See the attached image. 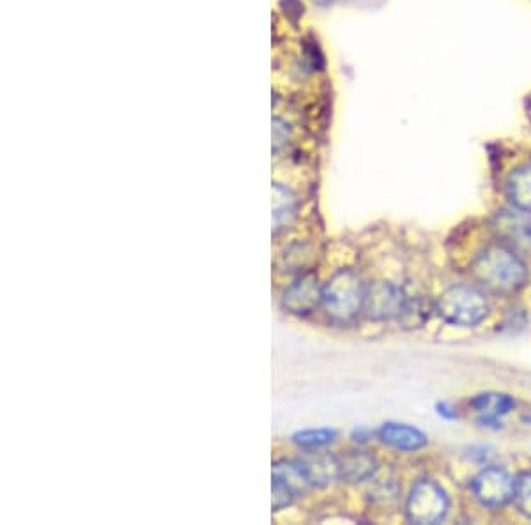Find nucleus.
Wrapping results in <instances>:
<instances>
[{
    "instance_id": "nucleus-19",
    "label": "nucleus",
    "mask_w": 531,
    "mask_h": 525,
    "mask_svg": "<svg viewBox=\"0 0 531 525\" xmlns=\"http://www.w3.org/2000/svg\"><path fill=\"white\" fill-rule=\"evenodd\" d=\"M374 495V501L379 503V504H390L397 499V494H399V486L393 479L386 477V479H381L374 485L371 492Z\"/></svg>"
},
{
    "instance_id": "nucleus-16",
    "label": "nucleus",
    "mask_w": 531,
    "mask_h": 525,
    "mask_svg": "<svg viewBox=\"0 0 531 525\" xmlns=\"http://www.w3.org/2000/svg\"><path fill=\"white\" fill-rule=\"evenodd\" d=\"M432 312H436V305H430L420 296H408L406 307L397 320L404 329H418L430 320Z\"/></svg>"
},
{
    "instance_id": "nucleus-13",
    "label": "nucleus",
    "mask_w": 531,
    "mask_h": 525,
    "mask_svg": "<svg viewBox=\"0 0 531 525\" xmlns=\"http://www.w3.org/2000/svg\"><path fill=\"white\" fill-rule=\"evenodd\" d=\"M298 197L280 182L273 184V228L274 234L287 230L298 216Z\"/></svg>"
},
{
    "instance_id": "nucleus-21",
    "label": "nucleus",
    "mask_w": 531,
    "mask_h": 525,
    "mask_svg": "<svg viewBox=\"0 0 531 525\" xmlns=\"http://www.w3.org/2000/svg\"><path fill=\"white\" fill-rule=\"evenodd\" d=\"M436 413H437L439 418H443V420H459V413H457L450 404H446V402H439V404L436 405Z\"/></svg>"
},
{
    "instance_id": "nucleus-3",
    "label": "nucleus",
    "mask_w": 531,
    "mask_h": 525,
    "mask_svg": "<svg viewBox=\"0 0 531 525\" xmlns=\"http://www.w3.org/2000/svg\"><path fill=\"white\" fill-rule=\"evenodd\" d=\"M436 305V314L457 327H477L490 312L485 294L472 285H454L446 289Z\"/></svg>"
},
{
    "instance_id": "nucleus-2",
    "label": "nucleus",
    "mask_w": 531,
    "mask_h": 525,
    "mask_svg": "<svg viewBox=\"0 0 531 525\" xmlns=\"http://www.w3.org/2000/svg\"><path fill=\"white\" fill-rule=\"evenodd\" d=\"M367 283L353 269L337 271L322 285V312L337 325L355 324L364 316Z\"/></svg>"
},
{
    "instance_id": "nucleus-5",
    "label": "nucleus",
    "mask_w": 531,
    "mask_h": 525,
    "mask_svg": "<svg viewBox=\"0 0 531 525\" xmlns=\"http://www.w3.org/2000/svg\"><path fill=\"white\" fill-rule=\"evenodd\" d=\"M472 494L483 508L498 510L514 501L516 479L505 469L489 466L473 477Z\"/></svg>"
},
{
    "instance_id": "nucleus-8",
    "label": "nucleus",
    "mask_w": 531,
    "mask_h": 525,
    "mask_svg": "<svg viewBox=\"0 0 531 525\" xmlns=\"http://www.w3.org/2000/svg\"><path fill=\"white\" fill-rule=\"evenodd\" d=\"M492 230L500 243L518 250L531 248L530 212L516 209L498 210L492 218Z\"/></svg>"
},
{
    "instance_id": "nucleus-6",
    "label": "nucleus",
    "mask_w": 531,
    "mask_h": 525,
    "mask_svg": "<svg viewBox=\"0 0 531 525\" xmlns=\"http://www.w3.org/2000/svg\"><path fill=\"white\" fill-rule=\"evenodd\" d=\"M280 305L289 316H309L318 312L322 305V285L318 274L303 272L282 292Z\"/></svg>"
},
{
    "instance_id": "nucleus-9",
    "label": "nucleus",
    "mask_w": 531,
    "mask_h": 525,
    "mask_svg": "<svg viewBox=\"0 0 531 525\" xmlns=\"http://www.w3.org/2000/svg\"><path fill=\"white\" fill-rule=\"evenodd\" d=\"M375 435L381 444L402 453H417L428 444V437L422 430L404 423H382Z\"/></svg>"
},
{
    "instance_id": "nucleus-18",
    "label": "nucleus",
    "mask_w": 531,
    "mask_h": 525,
    "mask_svg": "<svg viewBox=\"0 0 531 525\" xmlns=\"http://www.w3.org/2000/svg\"><path fill=\"white\" fill-rule=\"evenodd\" d=\"M514 503L518 512L531 521V473L521 474L516 479Z\"/></svg>"
},
{
    "instance_id": "nucleus-10",
    "label": "nucleus",
    "mask_w": 531,
    "mask_h": 525,
    "mask_svg": "<svg viewBox=\"0 0 531 525\" xmlns=\"http://www.w3.org/2000/svg\"><path fill=\"white\" fill-rule=\"evenodd\" d=\"M470 405L477 413L480 426L500 430L501 418L516 409V400L505 393H482L472 398Z\"/></svg>"
},
{
    "instance_id": "nucleus-1",
    "label": "nucleus",
    "mask_w": 531,
    "mask_h": 525,
    "mask_svg": "<svg viewBox=\"0 0 531 525\" xmlns=\"http://www.w3.org/2000/svg\"><path fill=\"white\" fill-rule=\"evenodd\" d=\"M472 274L482 289L501 296L519 292L530 276L525 261L503 243L482 250L472 263Z\"/></svg>"
},
{
    "instance_id": "nucleus-20",
    "label": "nucleus",
    "mask_w": 531,
    "mask_h": 525,
    "mask_svg": "<svg viewBox=\"0 0 531 525\" xmlns=\"http://www.w3.org/2000/svg\"><path fill=\"white\" fill-rule=\"evenodd\" d=\"M296 495L291 492L289 486H285L280 479L273 477V510L282 512L284 508L291 506Z\"/></svg>"
},
{
    "instance_id": "nucleus-17",
    "label": "nucleus",
    "mask_w": 531,
    "mask_h": 525,
    "mask_svg": "<svg viewBox=\"0 0 531 525\" xmlns=\"http://www.w3.org/2000/svg\"><path fill=\"white\" fill-rule=\"evenodd\" d=\"M338 439V432L331 428H318V430H302L291 437V442L305 451H316L326 446H331Z\"/></svg>"
},
{
    "instance_id": "nucleus-14",
    "label": "nucleus",
    "mask_w": 531,
    "mask_h": 525,
    "mask_svg": "<svg viewBox=\"0 0 531 525\" xmlns=\"http://www.w3.org/2000/svg\"><path fill=\"white\" fill-rule=\"evenodd\" d=\"M505 191L512 208L531 214V163L521 165L508 174Z\"/></svg>"
},
{
    "instance_id": "nucleus-15",
    "label": "nucleus",
    "mask_w": 531,
    "mask_h": 525,
    "mask_svg": "<svg viewBox=\"0 0 531 525\" xmlns=\"http://www.w3.org/2000/svg\"><path fill=\"white\" fill-rule=\"evenodd\" d=\"M273 477L280 479L285 486L291 488V492L300 497L307 495L314 486L305 473L302 462L296 460H278L273 466Z\"/></svg>"
},
{
    "instance_id": "nucleus-7",
    "label": "nucleus",
    "mask_w": 531,
    "mask_h": 525,
    "mask_svg": "<svg viewBox=\"0 0 531 525\" xmlns=\"http://www.w3.org/2000/svg\"><path fill=\"white\" fill-rule=\"evenodd\" d=\"M408 301L404 289L392 281H375L367 285L364 316L374 322L397 320Z\"/></svg>"
},
{
    "instance_id": "nucleus-22",
    "label": "nucleus",
    "mask_w": 531,
    "mask_h": 525,
    "mask_svg": "<svg viewBox=\"0 0 531 525\" xmlns=\"http://www.w3.org/2000/svg\"><path fill=\"white\" fill-rule=\"evenodd\" d=\"M371 439V432L367 428H358L353 433V440L355 442H367Z\"/></svg>"
},
{
    "instance_id": "nucleus-11",
    "label": "nucleus",
    "mask_w": 531,
    "mask_h": 525,
    "mask_svg": "<svg viewBox=\"0 0 531 525\" xmlns=\"http://www.w3.org/2000/svg\"><path fill=\"white\" fill-rule=\"evenodd\" d=\"M314 488H324L340 477V460L328 451H309L298 458Z\"/></svg>"
},
{
    "instance_id": "nucleus-12",
    "label": "nucleus",
    "mask_w": 531,
    "mask_h": 525,
    "mask_svg": "<svg viewBox=\"0 0 531 525\" xmlns=\"http://www.w3.org/2000/svg\"><path fill=\"white\" fill-rule=\"evenodd\" d=\"M340 460V479L349 485H358L369 481L377 474V460L375 457L365 449H353L347 451Z\"/></svg>"
},
{
    "instance_id": "nucleus-4",
    "label": "nucleus",
    "mask_w": 531,
    "mask_h": 525,
    "mask_svg": "<svg viewBox=\"0 0 531 525\" xmlns=\"http://www.w3.org/2000/svg\"><path fill=\"white\" fill-rule=\"evenodd\" d=\"M450 499L446 490L434 479L417 481L406 501V517L410 522L420 525L439 524L446 519Z\"/></svg>"
}]
</instances>
